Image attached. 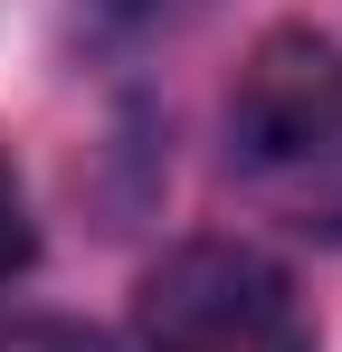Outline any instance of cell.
I'll use <instances>...</instances> for the list:
<instances>
[{
    "mask_svg": "<svg viewBox=\"0 0 342 352\" xmlns=\"http://www.w3.org/2000/svg\"><path fill=\"white\" fill-rule=\"evenodd\" d=\"M228 172L295 238L342 248V48L314 29L257 38L228 96Z\"/></svg>",
    "mask_w": 342,
    "mask_h": 352,
    "instance_id": "1",
    "label": "cell"
},
{
    "mask_svg": "<svg viewBox=\"0 0 342 352\" xmlns=\"http://www.w3.org/2000/svg\"><path fill=\"white\" fill-rule=\"evenodd\" d=\"M143 352H314V314L276 257L238 238H190L133 295Z\"/></svg>",
    "mask_w": 342,
    "mask_h": 352,
    "instance_id": "2",
    "label": "cell"
},
{
    "mask_svg": "<svg viewBox=\"0 0 342 352\" xmlns=\"http://www.w3.org/2000/svg\"><path fill=\"white\" fill-rule=\"evenodd\" d=\"M0 352H105V333L57 324V314H29V324H0Z\"/></svg>",
    "mask_w": 342,
    "mask_h": 352,
    "instance_id": "3",
    "label": "cell"
},
{
    "mask_svg": "<svg viewBox=\"0 0 342 352\" xmlns=\"http://www.w3.org/2000/svg\"><path fill=\"white\" fill-rule=\"evenodd\" d=\"M29 267V200H19V181H10V162H0V286Z\"/></svg>",
    "mask_w": 342,
    "mask_h": 352,
    "instance_id": "4",
    "label": "cell"
}]
</instances>
